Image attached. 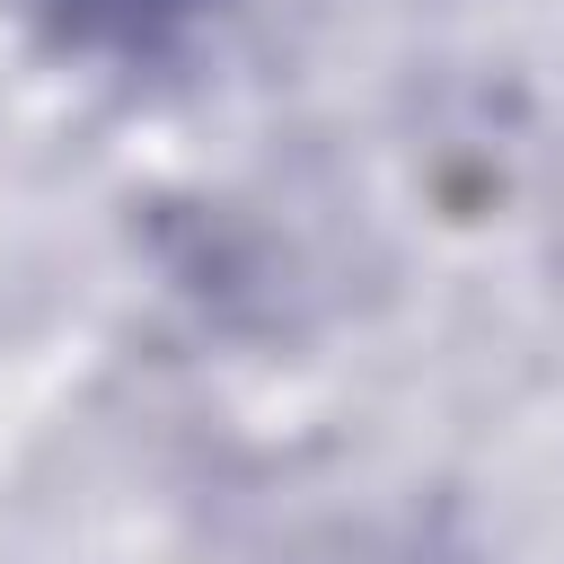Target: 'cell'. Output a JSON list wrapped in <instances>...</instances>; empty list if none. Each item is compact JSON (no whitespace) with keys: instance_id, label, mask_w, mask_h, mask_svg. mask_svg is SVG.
I'll return each mask as SVG.
<instances>
[{"instance_id":"1","label":"cell","mask_w":564,"mask_h":564,"mask_svg":"<svg viewBox=\"0 0 564 564\" xmlns=\"http://www.w3.org/2000/svg\"><path fill=\"white\" fill-rule=\"evenodd\" d=\"M185 9H203V0H53V18H62L70 35H88V44H150V35H167Z\"/></svg>"}]
</instances>
